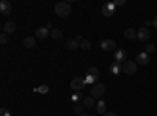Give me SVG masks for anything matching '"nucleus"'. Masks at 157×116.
Listing matches in <instances>:
<instances>
[{"instance_id": "39448f33", "label": "nucleus", "mask_w": 157, "mask_h": 116, "mask_svg": "<svg viewBox=\"0 0 157 116\" xmlns=\"http://www.w3.org/2000/svg\"><path fill=\"white\" fill-rule=\"evenodd\" d=\"M113 61H115V63H120V64L126 63V61H127V52H126L124 49L115 50V52H113Z\"/></svg>"}, {"instance_id": "4468645a", "label": "nucleus", "mask_w": 157, "mask_h": 116, "mask_svg": "<svg viewBox=\"0 0 157 116\" xmlns=\"http://www.w3.org/2000/svg\"><path fill=\"white\" fill-rule=\"evenodd\" d=\"M82 104L85 105V108H93V107H96V104H94V97H93V96H86V97H83Z\"/></svg>"}, {"instance_id": "423d86ee", "label": "nucleus", "mask_w": 157, "mask_h": 116, "mask_svg": "<svg viewBox=\"0 0 157 116\" xmlns=\"http://www.w3.org/2000/svg\"><path fill=\"white\" fill-rule=\"evenodd\" d=\"M101 49L105 50V52H115L116 50V43L113 39H110V38H107V39H104L101 43Z\"/></svg>"}, {"instance_id": "473e14b6", "label": "nucleus", "mask_w": 157, "mask_h": 116, "mask_svg": "<svg viewBox=\"0 0 157 116\" xmlns=\"http://www.w3.org/2000/svg\"><path fill=\"white\" fill-rule=\"evenodd\" d=\"M80 116H91V114H90V113H82Z\"/></svg>"}, {"instance_id": "b1692460", "label": "nucleus", "mask_w": 157, "mask_h": 116, "mask_svg": "<svg viewBox=\"0 0 157 116\" xmlns=\"http://www.w3.org/2000/svg\"><path fill=\"white\" fill-rule=\"evenodd\" d=\"M83 108H85V105H83V104H75V105H74V113L82 114V113H83Z\"/></svg>"}, {"instance_id": "2eb2a0df", "label": "nucleus", "mask_w": 157, "mask_h": 116, "mask_svg": "<svg viewBox=\"0 0 157 116\" xmlns=\"http://www.w3.org/2000/svg\"><path fill=\"white\" fill-rule=\"evenodd\" d=\"M86 75H90V77H93V79H99V69L96 68V66H91V68H88V71H86Z\"/></svg>"}, {"instance_id": "6ab92c4d", "label": "nucleus", "mask_w": 157, "mask_h": 116, "mask_svg": "<svg viewBox=\"0 0 157 116\" xmlns=\"http://www.w3.org/2000/svg\"><path fill=\"white\" fill-rule=\"evenodd\" d=\"M121 72V64L120 63H112V66H110V74H113V75H118Z\"/></svg>"}, {"instance_id": "f3484780", "label": "nucleus", "mask_w": 157, "mask_h": 116, "mask_svg": "<svg viewBox=\"0 0 157 116\" xmlns=\"http://www.w3.org/2000/svg\"><path fill=\"white\" fill-rule=\"evenodd\" d=\"M66 47H68L69 50H75V49L80 47V43H78V41L75 39V38H74V39H69V41L66 43Z\"/></svg>"}, {"instance_id": "393cba45", "label": "nucleus", "mask_w": 157, "mask_h": 116, "mask_svg": "<svg viewBox=\"0 0 157 116\" xmlns=\"http://www.w3.org/2000/svg\"><path fill=\"white\" fill-rule=\"evenodd\" d=\"M85 82H86V85L93 86V85L96 83V79H93V77H90V75H85Z\"/></svg>"}, {"instance_id": "f03ea898", "label": "nucleus", "mask_w": 157, "mask_h": 116, "mask_svg": "<svg viewBox=\"0 0 157 116\" xmlns=\"http://www.w3.org/2000/svg\"><path fill=\"white\" fill-rule=\"evenodd\" d=\"M137 69H138V64H137L135 61H129V60H127L126 63L121 64V72H123V74H127V75L135 74Z\"/></svg>"}, {"instance_id": "2f4dec72", "label": "nucleus", "mask_w": 157, "mask_h": 116, "mask_svg": "<svg viewBox=\"0 0 157 116\" xmlns=\"http://www.w3.org/2000/svg\"><path fill=\"white\" fill-rule=\"evenodd\" d=\"M145 25H146V28H149L151 25H152V21H146V22H145Z\"/></svg>"}, {"instance_id": "a878e982", "label": "nucleus", "mask_w": 157, "mask_h": 116, "mask_svg": "<svg viewBox=\"0 0 157 116\" xmlns=\"http://www.w3.org/2000/svg\"><path fill=\"white\" fill-rule=\"evenodd\" d=\"M0 43H2V44H6V43H8V35H6V33L0 35Z\"/></svg>"}, {"instance_id": "a211bd4d", "label": "nucleus", "mask_w": 157, "mask_h": 116, "mask_svg": "<svg viewBox=\"0 0 157 116\" xmlns=\"http://www.w3.org/2000/svg\"><path fill=\"white\" fill-rule=\"evenodd\" d=\"M35 38L33 36H27V38H24V46L27 47V49H32V47H35Z\"/></svg>"}, {"instance_id": "5701e85b", "label": "nucleus", "mask_w": 157, "mask_h": 116, "mask_svg": "<svg viewBox=\"0 0 157 116\" xmlns=\"http://www.w3.org/2000/svg\"><path fill=\"white\" fill-rule=\"evenodd\" d=\"M35 93H41V94H46V93H49V86H46V85L38 86V88H35Z\"/></svg>"}, {"instance_id": "7ed1b4c3", "label": "nucleus", "mask_w": 157, "mask_h": 116, "mask_svg": "<svg viewBox=\"0 0 157 116\" xmlns=\"http://www.w3.org/2000/svg\"><path fill=\"white\" fill-rule=\"evenodd\" d=\"M86 86V82L83 77H74V79L71 80V88L74 89V91H82V89Z\"/></svg>"}, {"instance_id": "4be33fe9", "label": "nucleus", "mask_w": 157, "mask_h": 116, "mask_svg": "<svg viewBox=\"0 0 157 116\" xmlns=\"http://www.w3.org/2000/svg\"><path fill=\"white\" fill-rule=\"evenodd\" d=\"M80 49H82V50H90V49H91V43H90L88 39H82V41H80Z\"/></svg>"}, {"instance_id": "20e7f679", "label": "nucleus", "mask_w": 157, "mask_h": 116, "mask_svg": "<svg viewBox=\"0 0 157 116\" xmlns=\"http://www.w3.org/2000/svg\"><path fill=\"white\" fill-rule=\"evenodd\" d=\"M104 93H105V85L104 83H94L93 86H91V96H93L94 99L98 97H102Z\"/></svg>"}, {"instance_id": "dca6fc26", "label": "nucleus", "mask_w": 157, "mask_h": 116, "mask_svg": "<svg viewBox=\"0 0 157 116\" xmlns=\"http://www.w3.org/2000/svg\"><path fill=\"white\" fill-rule=\"evenodd\" d=\"M124 38H126V39H135V38H137V32L134 28H126L124 30Z\"/></svg>"}, {"instance_id": "c85d7f7f", "label": "nucleus", "mask_w": 157, "mask_h": 116, "mask_svg": "<svg viewBox=\"0 0 157 116\" xmlns=\"http://www.w3.org/2000/svg\"><path fill=\"white\" fill-rule=\"evenodd\" d=\"M115 3V6H123L126 2H124V0H116V2H113Z\"/></svg>"}, {"instance_id": "aec40b11", "label": "nucleus", "mask_w": 157, "mask_h": 116, "mask_svg": "<svg viewBox=\"0 0 157 116\" xmlns=\"http://www.w3.org/2000/svg\"><path fill=\"white\" fill-rule=\"evenodd\" d=\"M61 36H63V35H61V32H60L58 28H52V30H50V38H52V39H60Z\"/></svg>"}, {"instance_id": "ddd939ff", "label": "nucleus", "mask_w": 157, "mask_h": 116, "mask_svg": "<svg viewBox=\"0 0 157 116\" xmlns=\"http://www.w3.org/2000/svg\"><path fill=\"white\" fill-rule=\"evenodd\" d=\"M96 111H98L99 114H105V113H107V102H105V100H98Z\"/></svg>"}, {"instance_id": "0eeeda50", "label": "nucleus", "mask_w": 157, "mask_h": 116, "mask_svg": "<svg viewBox=\"0 0 157 116\" xmlns=\"http://www.w3.org/2000/svg\"><path fill=\"white\" fill-rule=\"evenodd\" d=\"M101 11H102V14L105 16V17H112V16L115 14V3H113V2H110V3H104Z\"/></svg>"}, {"instance_id": "412c9836", "label": "nucleus", "mask_w": 157, "mask_h": 116, "mask_svg": "<svg viewBox=\"0 0 157 116\" xmlns=\"http://www.w3.org/2000/svg\"><path fill=\"white\" fill-rule=\"evenodd\" d=\"M71 100L72 102H78V100H83V96H82V91H75L72 96H71Z\"/></svg>"}, {"instance_id": "c756f323", "label": "nucleus", "mask_w": 157, "mask_h": 116, "mask_svg": "<svg viewBox=\"0 0 157 116\" xmlns=\"http://www.w3.org/2000/svg\"><path fill=\"white\" fill-rule=\"evenodd\" d=\"M102 116H118V114H116L115 111H107L105 114H102Z\"/></svg>"}, {"instance_id": "9b49d317", "label": "nucleus", "mask_w": 157, "mask_h": 116, "mask_svg": "<svg viewBox=\"0 0 157 116\" xmlns=\"http://www.w3.org/2000/svg\"><path fill=\"white\" fill-rule=\"evenodd\" d=\"M11 9H13V6L8 0H2V2H0V13H2V14H10Z\"/></svg>"}, {"instance_id": "f257e3e1", "label": "nucleus", "mask_w": 157, "mask_h": 116, "mask_svg": "<svg viewBox=\"0 0 157 116\" xmlns=\"http://www.w3.org/2000/svg\"><path fill=\"white\" fill-rule=\"evenodd\" d=\"M54 13L58 17H68L71 14V5L68 2H58L54 6Z\"/></svg>"}, {"instance_id": "f8f14e48", "label": "nucleus", "mask_w": 157, "mask_h": 116, "mask_svg": "<svg viewBox=\"0 0 157 116\" xmlns=\"http://www.w3.org/2000/svg\"><path fill=\"white\" fill-rule=\"evenodd\" d=\"M2 30H3V33L10 35V33H13V32L16 30V24L13 22V21H10V22H5V24L2 25Z\"/></svg>"}, {"instance_id": "bb28decb", "label": "nucleus", "mask_w": 157, "mask_h": 116, "mask_svg": "<svg viewBox=\"0 0 157 116\" xmlns=\"http://www.w3.org/2000/svg\"><path fill=\"white\" fill-rule=\"evenodd\" d=\"M0 116H11V113H10V110L2 108V110H0Z\"/></svg>"}, {"instance_id": "9d476101", "label": "nucleus", "mask_w": 157, "mask_h": 116, "mask_svg": "<svg viewBox=\"0 0 157 116\" xmlns=\"http://www.w3.org/2000/svg\"><path fill=\"white\" fill-rule=\"evenodd\" d=\"M135 63H137V64H140V66H146V64L149 63V54H146V52L138 54V55H137Z\"/></svg>"}, {"instance_id": "cd10ccee", "label": "nucleus", "mask_w": 157, "mask_h": 116, "mask_svg": "<svg viewBox=\"0 0 157 116\" xmlns=\"http://www.w3.org/2000/svg\"><path fill=\"white\" fill-rule=\"evenodd\" d=\"M154 49H155V46H154V44H148V47H146V54L154 52Z\"/></svg>"}, {"instance_id": "1a4fd4ad", "label": "nucleus", "mask_w": 157, "mask_h": 116, "mask_svg": "<svg viewBox=\"0 0 157 116\" xmlns=\"http://www.w3.org/2000/svg\"><path fill=\"white\" fill-rule=\"evenodd\" d=\"M35 36L39 38V39H44V38L50 36V28H49V27H39V28H36Z\"/></svg>"}, {"instance_id": "7c9ffc66", "label": "nucleus", "mask_w": 157, "mask_h": 116, "mask_svg": "<svg viewBox=\"0 0 157 116\" xmlns=\"http://www.w3.org/2000/svg\"><path fill=\"white\" fill-rule=\"evenodd\" d=\"M152 25L157 28V14H155V16H154V19H152Z\"/></svg>"}, {"instance_id": "6e6552de", "label": "nucleus", "mask_w": 157, "mask_h": 116, "mask_svg": "<svg viewBox=\"0 0 157 116\" xmlns=\"http://www.w3.org/2000/svg\"><path fill=\"white\" fill-rule=\"evenodd\" d=\"M149 36H151L149 28H146V27L138 28V32H137V38H138L140 41H148V39H149Z\"/></svg>"}]
</instances>
